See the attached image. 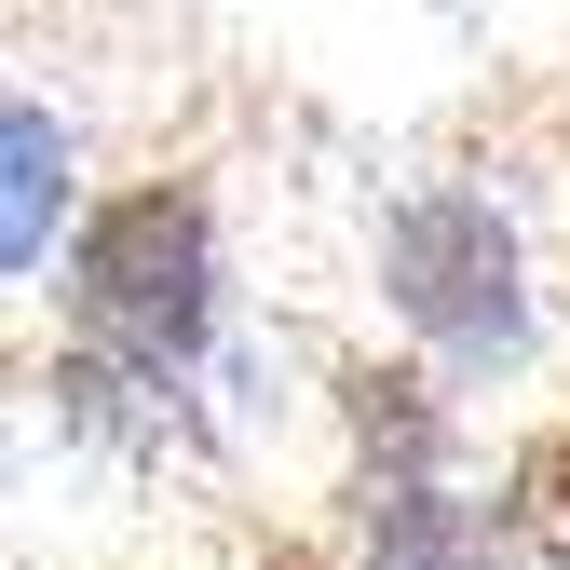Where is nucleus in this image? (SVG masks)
<instances>
[{
  "mask_svg": "<svg viewBox=\"0 0 570 570\" xmlns=\"http://www.w3.org/2000/svg\"><path fill=\"white\" fill-rule=\"evenodd\" d=\"M517 543L570 570V421H557V435H530V449H517Z\"/></svg>",
  "mask_w": 570,
  "mask_h": 570,
  "instance_id": "nucleus-5",
  "label": "nucleus"
},
{
  "mask_svg": "<svg viewBox=\"0 0 570 570\" xmlns=\"http://www.w3.org/2000/svg\"><path fill=\"white\" fill-rule=\"evenodd\" d=\"M272 570H313V557H272Z\"/></svg>",
  "mask_w": 570,
  "mask_h": 570,
  "instance_id": "nucleus-6",
  "label": "nucleus"
},
{
  "mask_svg": "<svg viewBox=\"0 0 570 570\" xmlns=\"http://www.w3.org/2000/svg\"><path fill=\"white\" fill-rule=\"evenodd\" d=\"M68 313H82V340H109L136 381H177L204 326H218V218H204L190 177H136L109 190L82 245H68Z\"/></svg>",
  "mask_w": 570,
  "mask_h": 570,
  "instance_id": "nucleus-1",
  "label": "nucleus"
},
{
  "mask_svg": "<svg viewBox=\"0 0 570 570\" xmlns=\"http://www.w3.org/2000/svg\"><path fill=\"white\" fill-rule=\"evenodd\" d=\"M367 530H381V570H489L475 517L449 503L435 475H381V503H367Z\"/></svg>",
  "mask_w": 570,
  "mask_h": 570,
  "instance_id": "nucleus-4",
  "label": "nucleus"
},
{
  "mask_svg": "<svg viewBox=\"0 0 570 570\" xmlns=\"http://www.w3.org/2000/svg\"><path fill=\"white\" fill-rule=\"evenodd\" d=\"M381 299L449 353V367H517L530 353V272L489 190H407L381 218Z\"/></svg>",
  "mask_w": 570,
  "mask_h": 570,
  "instance_id": "nucleus-2",
  "label": "nucleus"
},
{
  "mask_svg": "<svg viewBox=\"0 0 570 570\" xmlns=\"http://www.w3.org/2000/svg\"><path fill=\"white\" fill-rule=\"evenodd\" d=\"M55 218H68V122L14 96L0 109V258H14V285L55 258Z\"/></svg>",
  "mask_w": 570,
  "mask_h": 570,
  "instance_id": "nucleus-3",
  "label": "nucleus"
}]
</instances>
